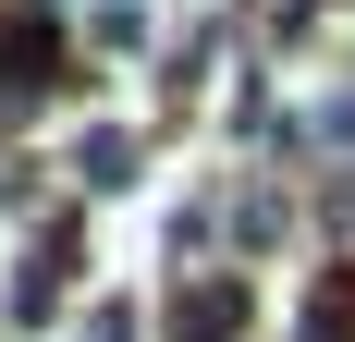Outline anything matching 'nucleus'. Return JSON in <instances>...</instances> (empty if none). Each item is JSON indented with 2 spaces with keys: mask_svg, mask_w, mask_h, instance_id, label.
Returning <instances> with one entry per match:
<instances>
[{
  "mask_svg": "<svg viewBox=\"0 0 355 342\" xmlns=\"http://www.w3.org/2000/svg\"><path fill=\"white\" fill-rule=\"evenodd\" d=\"M172 330L184 342H233V330H245V294H233V281H196V294L172 306Z\"/></svg>",
  "mask_w": 355,
  "mask_h": 342,
  "instance_id": "obj_1",
  "label": "nucleus"
}]
</instances>
